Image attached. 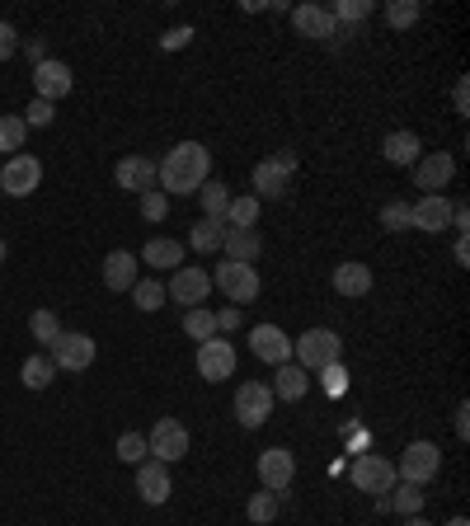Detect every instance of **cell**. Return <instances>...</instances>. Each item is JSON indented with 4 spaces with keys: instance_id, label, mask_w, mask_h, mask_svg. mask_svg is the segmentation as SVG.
<instances>
[{
    "instance_id": "obj_53",
    "label": "cell",
    "mask_w": 470,
    "mask_h": 526,
    "mask_svg": "<svg viewBox=\"0 0 470 526\" xmlns=\"http://www.w3.org/2000/svg\"><path fill=\"white\" fill-rule=\"evenodd\" d=\"M5 254H10V245H5V240H0V263H5Z\"/></svg>"
},
{
    "instance_id": "obj_33",
    "label": "cell",
    "mask_w": 470,
    "mask_h": 526,
    "mask_svg": "<svg viewBox=\"0 0 470 526\" xmlns=\"http://www.w3.org/2000/svg\"><path fill=\"white\" fill-rule=\"evenodd\" d=\"M245 512H250V522L268 526V522H278L282 498H278V494H268V489H254V494H250V503H245Z\"/></svg>"
},
{
    "instance_id": "obj_8",
    "label": "cell",
    "mask_w": 470,
    "mask_h": 526,
    "mask_svg": "<svg viewBox=\"0 0 470 526\" xmlns=\"http://www.w3.org/2000/svg\"><path fill=\"white\" fill-rule=\"evenodd\" d=\"M38 184H43V160H38V155L19 151L0 165V188H5L10 198H33Z\"/></svg>"
},
{
    "instance_id": "obj_7",
    "label": "cell",
    "mask_w": 470,
    "mask_h": 526,
    "mask_svg": "<svg viewBox=\"0 0 470 526\" xmlns=\"http://www.w3.org/2000/svg\"><path fill=\"white\" fill-rule=\"evenodd\" d=\"M94 339L90 334H80V329H62V339L47 348V357H52V367L57 372H90L94 367Z\"/></svg>"
},
{
    "instance_id": "obj_12",
    "label": "cell",
    "mask_w": 470,
    "mask_h": 526,
    "mask_svg": "<svg viewBox=\"0 0 470 526\" xmlns=\"http://www.w3.org/2000/svg\"><path fill=\"white\" fill-rule=\"evenodd\" d=\"M235 418H240V428H264L273 418V390L264 381H245L235 390Z\"/></svg>"
},
{
    "instance_id": "obj_36",
    "label": "cell",
    "mask_w": 470,
    "mask_h": 526,
    "mask_svg": "<svg viewBox=\"0 0 470 526\" xmlns=\"http://www.w3.org/2000/svg\"><path fill=\"white\" fill-rule=\"evenodd\" d=\"M329 19L334 24H362V19L372 15V0H334V5H325Z\"/></svg>"
},
{
    "instance_id": "obj_32",
    "label": "cell",
    "mask_w": 470,
    "mask_h": 526,
    "mask_svg": "<svg viewBox=\"0 0 470 526\" xmlns=\"http://www.w3.org/2000/svg\"><path fill=\"white\" fill-rule=\"evenodd\" d=\"M24 137H29L24 118H19V113H5V118H0V151H5V160L24 151Z\"/></svg>"
},
{
    "instance_id": "obj_6",
    "label": "cell",
    "mask_w": 470,
    "mask_h": 526,
    "mask_svg": "<svg viewBox=\"0 0 470 526\" xmlns=\"http://www.w3.org/2000/svg\"><path fill=\"white\" fill-rule=\"evenodd\" d=\"M348 475H353V484H358L362 494H372V498H381V494H391L395 484V461H386V456H372V451H358L353 456V465H348Z\"/></svg>"
},
{
    "instance_id": "obj_47",
    "label": "cell",
    "mask_w": 470,
    "mask_h": 526,
    "mask_svg": "<svg viewBox=\"0 0 470 526\" xmlns=\"http://www.w3.org/2000/svg\"><path fill=\"white\" fill-rule=\"evenodd\" d=\"M456 437H461V442L470 437V404H456Z\"/></svg>"
},
{
    "instance_id": "obj_50",
    "label": "cell",
    "mask_w": 470,
    "mask_h": 526,
    "mask_svg": "<svg viewBox=\"0 0 470 526\" xmlns=\"http://www.w3.org/2000/svg\"><path fill=\"white\" fill-rule=\"evenodd\" d=\"M452 254H456V263H461V268L470 263V249H466V235H461V231H456V249H452Z\"/></svg>"
},
{
    "instance_id": "obj_25",
    "label": "cell",
    "mask_w": 470,
    "mask_h": 526,
    "mask_svg": "<svg viewBox=\"0 0 470 526\" xmlns=\"http://www.w3.org/2000/svg\"><path fill=\"white\" fill-rule=\"evenodd\" d=\"M221 254L231 263H254L259 254H264V235L259 231H235V226H226V235H221Z\"/></svg>"
},
{
    "instance_id": "obj_1",
    "label": "cell",
    "mask_w": 470,
    "mask_h": 526,
    "mask_svg": "<svg viewBox=\"0 0 470 526\" xmlns=\"http://www.w3.org/2000/svg\"><path fill=\"white\" fill-rule=\"evenodd\" d=\"M207 174H212V151L203 141H179L165 151V160H156V188L165 198H198Z\"/></svg>"
},
{
    "instance_id": "obj_23",
    "label": "cell",
    "mask_w": 470,
    "mask_h": 526,
    "mask_svg": "<svg viewBox=\"0 0 470 526\" xmlns=\"http://www.w3.org/2000/svg\"><path fill=\"white\" fill-rule=\"evenodd\" d=\"M381 155H386V165H395V170H414L423 155L419 132H391V137L381 141Z\"/></svg>"
},
{
    "instance_id": "obj_26",
    "label": "cell",
    "mask_w": 470,
    "mask_h": 526,
    "mask_svg": "<svg viewBox=\"0 0 470 526\" xmlns=\"http://www.w3.org/2000/svg\"><path fill=\"white\" fill-rule=\"evenodd\" d=\"M188 249L179 245V240H170V235H156V240H146V249H141V263H151V268H179L184 263Z\"/></svg>"
},
{
    "instance_id": "obj_11",
    "label": "cell",
    "mask_w": 470,
    "mask_h": 526,
    "mask_svg": "<svg viewBox=\"0 0 470 526\" xmlns=\"http://www.w3.org/2000/svg\"><path fill=\"white\" fill-rule=\"evenodd\" d=\"M207 292H212V273L207 268H198V263H184V268H174V278L165 282V296L170 301H179V306H203Z\"/></svg>"
},
{
    "instance_id": "obj_21",
    "label": "cell",
    "mask_w": 470,
    "mask_h": 526,
    "mask_svg": "<svg viewBox=\"0 0 470 526\" xmlns=\"http://www.w3.org/2000/svg\"><path fill=\"white\" fill-rule=\"evenodd\" d=\"M292 29H297L301 38H315V43L339 38V24L329 19L325 5H297V10H292Z\"/></svg>"
},
{
    "instance_id": "obj_42",
    "label": "cell",
    "mask_w": 470,
    "mask_h": 526,
    "mask_svg": "<svg viewBox=\"0 0 470 526\" xmlns=\"http://www.w3.org/2000/svg\"><path fill=\"white\" fill-rule=\"evenodd\" d=\"M141 217H146V221H165V217H170V198H165L160 188L141 193Z\"/></svg>"
},
{
    "instance_id": "obj_51",
    "label": "cell",
    "mask_w": 470,
    "mask_h": 526,
    "mask_svg": "<svg viewBox=\"0 0 470 526\" xmlns=\"http://www.w3.org/2000/svg\"><path fill=\"white\" fill-rule=\"evenodd\" d=\"M405 526H433V522H428L423 512H414V517H405Z\"/></svg>"
},
{
    "instance_id": "obj_48",
    "label": "cell",
    "mask_w": 470,
    "mask_h": 526,
    "mask_svg": "<svg viewBox=\"0 0 470 526\" xmlns=\"http://www.w3.org/2000/svg\"><path fill=\"white\" fill-rule=\"evenodd\" d=\"M29 62H33V66L47 62V43H43V38H33V43H29Z\"/></svg>"
},
{
    "instance_id": "obj_29",
    "label": "cell",
    "mask_w": 470,
    "mask_h": 526,
    "mask_svg": "<svg viewBox=\"0 0 470 526\" xmlns=\"http://www.w3.org/2000/svg\"><path fill=\"white\" fill-rule=\"evenodd\" d=\"M221 235H226V221H198L193 231H188V245L184 249H193V254H217L221 249Z\"/></svg>"
},
{
    "instance_id": "obj_41",
    "label": "cell",
    "mask_w": 470,
    "mask_h": 526,
    "mask_svg": "<svg viewBox=\"0 0 470 526\" xmlns=\"http://www.w3.org/2000/svg\"><path fill=\"white\" fill-rule=\"evenodd\" d=\"M146 456H151V451H146V437H141V433H123V437H118V461H123V465H141Z\"/></svg>"
},
{
    "instance_id": "obj_52",
    "label": "cell",
    "mask_w": 470,
    "mask_h": 526,
    "mask_svg": "<svg viewBox=\"0 0 470 526\" xmlns=\"http://www.w3.org/2000/svg\"><path fill=\"white\" fill-rule=\"evenodd\" d=\"M442 526H470V522H466V517H452V522H442Z\"/></svg>"
},
{
    "instance_id": "obj_18",
    "label": "cell",
    "mask_w": 470,
    "mask_h": 526,
    "mask_svg": "<svg viewBox=\"0 0 470 526\" xmlns=\"http://www.w3.org/2000/svg\"><path fill=\"white\" fill-rule=\"evenodd\" d=\"M113 179H118V188H127V193H151L156 188V160H146V155H123L118 160V170H113Z\"/></svg>"
},
{
    "instance_id": "obj_19",
    "label": "cell",
    "mask_w": 470,
    "mask_h": 526,
    "mask_svg": "<svg viewBox=\"0 0 470 526\" xmlns=\"http://www.w3.org/2000/svg\"><path fill=\"white\" fill-rule=\"evenodd\" d=\"M170 465L160 461H141L137 465V494L141 503H151V508H160V503H170Z\"/></svg>"
},
{
    "instance_id": "obj_35",
    "label": "cell",
    "mask_w": 470,
    "mask_h": 526,
    "mask_svg": "<svg viewBox=\"0 0 470 526\" xmlns=\"http://www.w3.org/2000/svg\"><path fill=\"white\" fill-rule=\"evenodd\" d=\"M29 334H33V339H38V343H43V348H52V343L62 339V320H57L52 310H33Z\"/></svg>"
},
{
    "instance_id": "obj_46",
    "label": "cell",
    "mask_w": 470,
    "mask_h": 526,
    "mask_svg": "<svg viewBox=\"0 0 470 526\" xmlns=\"http://www.w3.org/2000/svg\"><path fill=\"white\" fill-rule=\"evenodd\" d=\"M452 104H456V113H461V118H466V113H470V85H466V76L456 80V90H452Z\"/></svg>"
},
{
    "instance_id": "obj_13",
    "label": "cell",
    "mask_w": 470,
    "mask_h": 526,
    "mask_svg": "<svg viewBox=\"0 0 470 526\" xmlns=\"http://www.w3.org/2000/svg\"><path fill=\"white\" fill-rule=\"evenodd\" d=\"M409 226L423 235H442L452 226V202L447 193H423L419 202H409Z\"/></svg>"
},
{
    "instance_id": "obj_5",
    "label": "cell",
    "mask_w": 470,
    "mask_h": 526,
    "mask_svg": "<svg viewBox=\"0 0 470 526\" xmlns=\"http://www.w3.org/2000/svg\"><path fill=\"white\" fill-rule=\"evenodd\" d=\"M221 287V296L231 301V306H245V301H254V296L264 292V278H259V268L254 263H217V278H212Z\"/></svg>"
},
{
    "instance_id": "obj_3",
    "label": "cell",
    "mask_w": 470,
    "mask_h": 526,
    "mask_svg": "<svg viewBox=\"0 0 470 526\" xmlns=\"http://www.w3.org/2000/svg\"><path fill=\"white\" fill-rule=\"evenodd\" d=\"M292 357H297V367H306V372H320L329 362H344V339L325 325L306 329L301 339H292Z\"/></svg>"
},
{
    "instance_id": "obj_37",
    "label": "cell",
    "mask_w": 470,
    "mask_h": 526,
    "mask_svg": "<svg viewBox=\"0 0 470 526\" xmlns=\"http://www.w3.org/2000/svg\"><path fill=\"white\" fill-rule=\"evenodd\" d=\"M386 503H391L400 517H414V512H423V489H414V484H395L391 494H386Z\"/></svg>"
},
{
    "instance_id": "obj_10",
    "label": "cell",
    "mask_w": 470,
    "mask_h": 526,
    "mask_svg": "<svg viewBox=\"0 0 470 526\" xmlns=\"http://www.w3.org/2000/svg\"><path fill=\"white\" fill-rule=\"evenodd\" d=\"M259 484H264L268 494H278V498H292V480H297V456L287 447H268L264 456H259Z\"/></svg>"
},
{
    "instance_id": "obj_44",
    "label": "cell",
    "mask_w": 470,
    "mask_h": 526,
    "mask_svg": "<svg viewBox=\"0 0 470 526\" xmlns=\"http://www.w3.org/2000/svg\"><path fill=\"white\" fill-rule=\"evenodd\" d=\"M19 52V33H15V24L10 19H0V62H10Z\"/></svg>"
},
{
    "instance_id": "obj_14",
    "label": "cell",
    "mask_w": 470,
    "mask_h": 526,
    "mask_svg": "<svg viewBox=\"0 0 470 526\" xmlns=\"http://www.w3.org/2000/svg\"><path fill=\"white\" fill-rule=\"evenodd\" d=\"M198 376L203 381H226V376H235V343L231 339H207V343H198Z\"/></svg>"
},
{
    "instance_id": "obj_39",
    "label": "cell",
    "mask_w": 470,
    "mask_h": 526,
    "mask_svg": "<svg viewBox=\"0 0 470 526\" xmlns=\"http://www.w3.org/2000/svg\"><path fill=\"white\" fill-rule=\"evenodd\" d=\"M320 386H325V395H334V400H339V395H348V367L344 362H329V367H320Z\"/></svg>"
},
{
    "instance_id": "obj_16",
    "label": "cell",
    "mask_w": 470,
    "mask_h": 526,
    "mask_svg": "<svg viewBox=\"0 0 470 526\" xmlns=\"http://www.w3.org/2000/svg\"><path fill=\"white\" fill-rule=\"evenodd\" d=\"M250 353L259 357V362H268V367H282V362H292V339H287L278 325H254Z\"/></svg>"
},
{
    "instance_id": "obj_24",
    "label": "cell",
    "mask_w": 470,
    "mask_h": 526,
    "mask_svg": "<svg viewBox=\"0 0 470 526\" xmlns=\"http://www.w3.org/2000/svg\"><path fill=\"white\" fill-rule=\"evenodd\" d=\"M334 292L339 296H348V301H353V296H367L372 292V282H376V273L372 268H367V263H358V259H348V263H339V268H334Z\"/></svg>"
},
{
    "instance_id": "obj_40",
    "label": "cell",
    "mask_w": 470,
    "mask_h": 526,
    "mask_svg": "<svg viewBox=\"0 0 470 526\" xmlns=\"http://www.w3.org/2000/svg\"><path fill=\"white\" fill-rule=\"evenodd\" d=\"M381 226H386V231L391 235H400V231H414V226H409V202H386V207H381Z\"/></svg>"
},
{
    "instance_id": "obj_38",
    "label": "cell",
    "mask_w": 470,
    "mask_h": 526,
    "mask_svg": "<svg viewBox=\"0 0 470 526\" xmlns=\"http://www.w3.org/2000/svg\"><path fill=\"white\" fill-rule=\"evenodd\" d=\"M419 15H423L419 0H391V5H386V24H391V29H414Z\"/></svg>"
},
{
    "instance_id": "obj_2",
    "label": "cell",
    "mask_w": 470,
    "mask_h": 526,
    "mask_svg": "<svg viewBox=\"0 0 470 526\" xmlns=\"http://www.w3.org/2000/svg\"><path fill=\"white\" fill-rule=\"evenodd\" d=\"M292 174H297V151H278L259 160L250 170V184H254V198L259 202H278L287 198V188H292Z\"/></svg>"
},
{
    "instance_id": "obj_27",
    "label": "cell",
    "mask_w": 470,
    "mask_h": 526,
    "mask_svg": "<svg viewBox=\"0 0 470 526\" xmlns=\"http://www.w3.org/2000/svg\"><path fill=\"white\" fill-rule=\"evenodd\" d=\"M259 212H264V202L254 198V193H231L226 226H235V231H254V226H259Z\"/></svg>"
},
{
    "instance_id": "obj_31",
    "label": "cell",
    "mask_w": 470,
    "mask_h": 526,
    "mask_svg": "<svg viewBox=\"0 0 470 526\" xmlns=\"http://www.w3.org/2000/svg\"><path fill=\"white\" fill-rule=\"evenodd\" d=\"M165 301H170V296H165V282H156V278H137V287H132V306H137L141 315L160 310Z\"/></svg>"
},
{
    "instance_id": "obj_20",
    "label": "cell",
    "mask_w": 470,
    "mask_h": 526,
    "mask_svg": "<svg viewBox=\"0 0 470 526\" xmlns=\"http://www.w3.org/2000/svg\"><path fill=\"white\" fill-rule=\"evenodd\" d=\"M141 278V259L132 249H113L109 259H104V287L109 292H132Z\"/></svg>"
},
{
    "instance_id": "obj_28",
    "label": "cell",
    "mask_w": 470,
    "mask_h": 526,
    "mask_svg": "<svg viewBox=\"0 0 470 526\" xmlns=\"http://www.w3.org/2000/svg\"><path fill=\"white\" fill-rule=\"evenodd\" d=\"M19 381H24L29 390H47L52 381H57V367H52V357H47V353L24 357V367H19Z\"/></svg>"
},
{
    "instance_id": "obj_9",
    "label": "cell",
    "mask_w": 470,
    "mask_h": 526,
    "mask_svg": "<svg viewBox=\"0 0 470 526\" xmlns=\"http://www.w3.org/2000/svg\"><path fill=\"white\" fill-rule=\"evenodd\" d=\"M188 428L179 423V418H156V428H151V437H146V451H151V461L160 465H174L188 456Z\"/></svg>"
},
{
    "instance_id": "obj_45",
    "label": "cell",
    "mask_w": 470,
    "mask_h": 526,
    "mask_svg": "<svg viewBox=\"0 0 470 526\" xmlns=\"http://www.w3.org/2000/svg\"><path fill=\"white\" fill-rule=\"evenodd\" d=\"M212 315H217V334H231V329H240V306L212 310Z\"/></svg>"
},
{
    "instance_id": "obj_30",
    "label": "cell",
    "mask_w": 470,
    "mask_h": 526,
    "mask_svg": "<svg viewBox=\"0 0 470 526\" xmlns=\"http://www.w3.org/2000/svg\"><path fill=\"white\" fill-rule=\"evenodd\" d=\"M198 202H203L207 221H226V207H231V188L221 184V179H207V184L198 188Z\"/></svg>"
},
{
    "instance_id": "obj_17",
    "label": "cell",
    "mask_w": 470,
    "mask_h": 526,
    "mask_svg": "<svg viewBox=\"0 0 470 526\" xmlns=\"http://www.w3.org/2000/svg\"><path fill=\"white\" fill-rule=\"evenodd\" d=\"M71 85H76V76H71V66L66 62H52V57H47L43 66H33V90H38V99H47V104L66 99Z\"/></svg>"
},
{
    "instance_id": "obj_34",
    "label": "cell",
    "mask_w": 470,
    "mask_h": 526,
    "mask_svg": "<svg viewBox=\"0 0 470 526\" xmlns=\"http://www.w3.org/2000/svg\"><path fill=\"white\" fill-rule=\"evenodd\" d=\"M184 334L188 339H198V343H207V339H217V315L207 306H193L184 315Z\"/></svg>"
},
{
    "instance_id": "obj_15",
    "label": "cell",
    "mask_w": 470,
    "mask_h": 526,
    "mask_svg": "<svg viewBox=\"0 0 470 526\" xmlns=\"http://www.w3.org/2000/svg\"><path fill=\"white\" fill-rule=\"evenodd\" d=\"M452 179H456V155H447V151L419 155V165H414V188H423V193H442Z\"/></svg>"
},
{
    "instance_id": "obj_4",
    "label": "cell",
    "mask_w": 470,
    "mask_h": 526,
    "mask_svg": "<svg viewBox=\"0 0 470 526\" xmlns=\"http://www.w3.org/2000/svg\"><path fill=\"white\" fill-rule=\"evenodd\" d=\"M438 470H442V447L438 442H428V437H419V442H409L405 456L395 461V480L423 489V484L438 480Z\"/></svg>"
},
{
    "instance_id": "obj_22",
    "label": "cell",
    "mask_w": 470,
    "mask_h": 526,
    "mask_svg": "<svg viewBox=\"0 0 470 526\" xmlns=\"http://www.w3.org/2000/svg\"><path fill=\"white\" fill-rule=\"evenodd\" d=\"M273 400H287V404H297L306 400V390H311V372L306 367H297V362H282L278 372H273Z\"/></svg>"
},
{
    "instance_id": "obj_43",
    "label": "cell",
    "mask_w": 470,
    "mask_h": 526,
    "mask_svg": "<svg viewBox=\"0 0 470 526\" xmlns=\"http://www.w3.org/2000/svg\"><path fill=\"white\" fill-rule=\"evenodd\" d=\"M19 118H24V127H52V118H57V109H52V104H47V99H33L29 109L19 113Z\"/></svg>"
},
{
    "instance_id": "obj_49",
    "label": "cell",
    "mask_w": 470,
    "mask_h": 526,
    "mask_svg": "<svg viewBox=\"0 0 470 526\" xmlns=\"http://www.w3.org/2000/svg\"><path fill=\"white\" fill-rule=\"evenodd\" d=\"M188 38H193V29H170L165 33V47H184Z\"/></svg>"
}]
</instances>
